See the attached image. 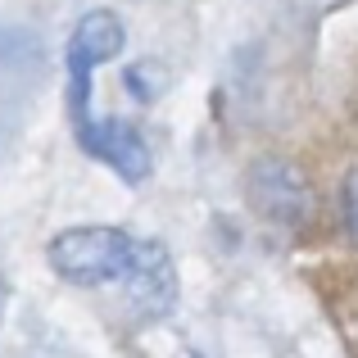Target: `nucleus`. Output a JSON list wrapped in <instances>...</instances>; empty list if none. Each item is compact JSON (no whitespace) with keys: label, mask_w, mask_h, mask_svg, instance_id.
Segmentation results:
<instances>
[{"label":"nucleus","mask_w":358,"mask_h":358,"mask_svg":"<svg viewBox=\"0 0 358 358\" xmlns=\"http://www.w3.org/2000/svg\"><path fill=\"white\" fill-rule=\"evenodd\" d=\"M50 268L73 286H114L136 317H164L177 299V272L159 241L127 236L118 227H73L50 241Z\"/></svg>","instance_id":"1"},{"label":"nucleus","mask_w":358,"mask_h":358,"mask_svg":"<svg viewBox=\"0 0 358 358\" xmlns=\"http://www.w3.org/2000/svg\"><path fill=\"white\" fill-rule=\"evenodd\" d=\"M122 50V23L118 14H109V9H91L87 18L78 23V32H73L69 41V109H73V122H78V131L91 127V69L105 59H114Z\"/></svg>","instance_id":"2"},{"label":"nucleus","mask_w":358,"mask_h":358,"mask_svg":"<svg viewBox=\"0 0 358 358\" xmlns=\"http://www.w3.org/2000/svg\"><path fill=\"white\" fill-rule=\"evenodd\" d=\"M345 218H350V231H354V241H358V173L345 182Z\"/></svg>","instance_id":"3"}]
</instances>
